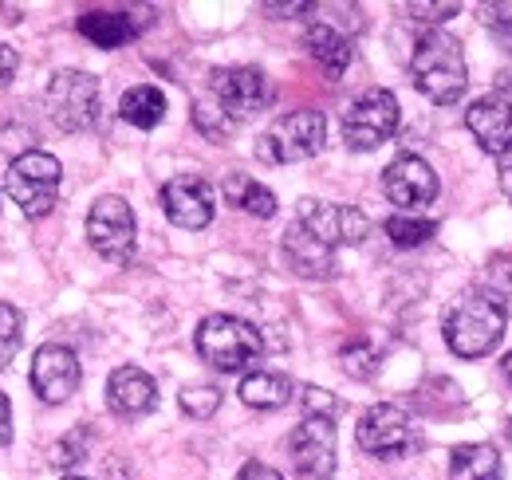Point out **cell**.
Segmentation results:
<instances>
[{
  "instance_id": "30bf717a",
  "label": "cell",
  "mask_w": 512,
  "mask_h": 480,
  "mask_svg": "<svg viewBox=\"0 0 512 480\" xmlns=\"http://www.w3.org/2000/svg\"><path fill=\"white\" fill-rule=\"evenodd\" d=\"M394 130H398V99L386 87L363 91L343 111V142L351 150H379Z\"/></svg>"
},
{
  "instance_id": "e0dca14e",
  "label": "cell",
  "mask_w": 512,
  "mask_h": 480,
  "mask_svg": "<svg viewBox=\"0 0 512 480\" xmlns=\"http://www.w3.org/2000/svg\"><path fill=\"white\" fill-rule=\"evenodd\" d=\"M280 252H284V264H288L296 276H304V280H331V276L339 272V264H335V248H327L323 240L312 237L300 221L288 225Z\"/></svg>"
},
{
  "instance_id": "ac0fdd59",
  "label": "cell",
  "mask_w": 512,
  "mask_h": 480,
  "mask_svg": "<svg viewBox=\"0 0 512 480\" xmlns=\"http://www.w3.org/2000/svg\"><path fill=\"white\" fill-rule=\"evenodd\" d=\"M107 406L119 414V418H142L158 406V386L146 370L138 366H119L111 378H107Z\"/></svg>"
},
{
  "instance_id": "ba28073f",
  "label": "cell",
  "mask_w": 512,
  "mask_h": 480,
  "mask_svg": "<svg viewBox=\"0 0 512 480\" xmlns=\"http://www.w3.org/2000/svg\"><path fill=\"white\" fill-rule=\"evenodd\" d=\"M355 441H359L363 453H371L379 461H398V457H406V453L418 449V425H414V418L402 406L379 402V406H371L359 418Z\"/></svg>"
},
{
  "instance_id": "9c48e42d",
  "label": "cell",
  "mask_w": 512,
  "mask_h": 480,
  "mask_svg": "<svg viewBox=\"0 0 512 480\" xmlns=\"http://www.w3.org/2000/svg\"><path fill=\"white\" fill-rule=\"evenodd\" d=\"M87 240L107 264H130L134 260V240H138L134 209L115 193L99 197L87 213Z\"/></svg>"
},
{
  "instance_id": "6da1fadb",
  "label": "cell",
  "mask_w": 512,
  "mask_h": 480,
  "mask_svg": "<svg viewBox=\"0 0 512 480\" xmlns=\"http://www.w3.org/2000/svg\"><path fill=\"white\" fill-rule=\"evenodd\" d=\"M410 79H414V87H418L430 103H438V107L461 103V99H465V87H469V67H465L461 40L449 36V32H426V36L414 44Z\"/></svg>"
},
{
  "instance_id": "836d02e7",
  "label": "cell",
  "mask_w": 512,
  "mask_h": 480,
  "mask_svg": "<svg viewBox=\"0 0 512 480\" xmlns=\"http://www.w3.org/2000/svg\"><path fill=\"white\" fill-rule=\"evenodd\" d=\"M237 480H284L272 465H264V461H249L241 473H237Z\"/></svg>"
},
{
  "instance_id": "7c38bea8",
  "label": "cell",
  "mask_w": 512,
  "mask_h": 480,
  "mask_svg": "<svg viewBox=\"0 0 512 480\" xmlns=\"http://www.w3.org/2000/svg\"><path fill=\"white\" fill-rule=\"evenodd\" d=\"M162 209L170 217V225L178 229H205L217 213V197H213V185L201 178V174H178L162 185Z\"/></svg>"
},
{
  "instance_id": "d6986e66",
  "label": "cell",
  "mask_w": 512,
  "mask_h": 480,
  "mask_svg": "<svg viewBox=\"0 0 512 480\" xmlns=\"http://www.w3.org/2000/svg\"><path fill=\"white\" fill-rule=\"evenodd\" d=\"M79 36L95 48H123L138 36V20L127 16V12H107V8H95V12H83L79 16Z\"/></svg>"
},
{
  "instance_id": "484cf974",
  "label": "cell",
  "mask_w": 512,
  "mask_h": 480,
  "mask_svg": "<svg viewBox=\"0 0 512 480\" xmlns=\"http://www.w3.org/2000/svg\"><path fill=\"white\" fill-rule=\"evenodd\" d=\"M24 343V311L12 303H0V370L16 359Z\"/></svg>"
},
{
  "instance_id": "5b68a950",
  "label": "cell",
  "mask_w": 512,
  "mask_h": 480,
  "mask_svg": "<svg viewBox=\"0 0 512 480\" xmlns=\"http://www.w3.org/2000/svg\"><path fill=\"white\" fill-rule=\"evenodd\" d=\"M60 158L48 150H24L20 158H12L8 174H4V189L8 197L20 205L24 217H48L56 197H60Z\"/></svg>"
},
{
  "instance_id": "4dcf8cb0",
  "label": "cell",
  "mask_w": 512,
  "mask_h": 480,
  "mask_svg": "<svg viewBox=\"0 0 512 480\" xmlns=\"http://www.w3.org/2000/svg\"><path fill=\"white\" fill-rule=\"evenodd\" d=\"M193 122H197V126H201L209 138H225V134L233 130V122L225 119V115H221V111H217L209 99H197V103H193Z\"/></svg>"
},
{
  "instance_id": "7a4b0ae2",
  "label": "cell",
  "mask_w": 512,
  "mask_h": 480,
  "mask_svg": "<svg viewBox=\"0 0 512 480\" xmlns=\"http://www.w3.org/2000/svg\"><path fill=\"white\" fill-rule=\"evenodd\" d=\"M505 327H509V315L493 296H469L449 307L446 343L457 359H485L501 347Z\"/></svg>"
},
{
  "instance_id": "8d00e7d4",
  "label": "cell",
  "mask_w": 512,
  "mask_h": 480,
  "mask_svg": "<svg viewBox=\"0 0 512 480\" xmlns=\"http://www.w3.org/2000/svg\"><path fill=\"white\" fill-rule=\"evenodd\" d=\"M12 441V406H8V398L0 394V449Z\"/></svg>"
},
{
  "instance_id": "4316f807",
  "label": "cell",
  "mask_w": 512,
  "mask_h": 480,
  "mask_svg": "<svg viewBox=\"0 0 512 480\" xmlns=\"http://www.w3.org/2000/svg\"><path fill=\"white\" fill-rule=\"evenodd\" d=\"M87 429H71V433H64L52 449H48V465L52 469H75V465H83L87 461Z\"/></svg>"
},
{
  "instance_id": "3957f363",
  "label": "cell",
  "mask_w": 512,
  "mask_h": 480,
  "mask_svg": "<svg viewBox=\"0 0 512 480\" xmlns=\"http://www.w3.org/2000/svg\"><path fill=\"white\" fill-rule=\"evenodd\" d=\"M197 355L213 370L237 374L264 355V335L237 315H205L197 323Z\"/></svg>"
},
{
  "instance_id": "8fae6325",
  "label": "cell",
  "mask_w": 512,
  "mask_h": 480,
  "mask_svg": "<svg viewBox=\"0 0 512 480\" xmlns=\"http://www.w3.org/2000/svg\"><path fill=\"white\" fill-rule=\"evenodd\" d=\"M300 225L312 233L316 240H323L327 248L339 244H363L371 237V221L363 209L355 205H331V201H300Z\"/></svg>"
},
{
  "instance_id": "b9f144b4",
  "label": "cell",
  "mask_w": 512,
  "mask_h": 480,
  "mask_svg": "<svg viewBox=\"0 0 512 480\" xmlns=\"http://www.w3.org/2000/svg\"><path fill=\"white\" fill-rule=\"evenodd\" d=\"M509 284H512V276H509Z\"/></svg>"
},
{
  "instance_id": "7402d4cb",
  "label": "cell",
  "mask_w": 512,
  "mask_h": 480,
  "mask_svg": "<svg viewBox=\"0 0 512 480\" xmlns=\"http://www.w3.org/2000/svg\"><path fill=\"white\" fill-rule=\"evenodd\" d=\"M449 480H501V453L485 441L457 445L449 453Z\"/></svg>"
},
{
  "instance_id": "d6a6232c",
  "label": "cell",
  "mask_w": 512,
  "mask_h": 480,
  "mask_svg": "<svg viewBox=\"0 0 512 480\" xmlns=\"http://www.w3.org/2000/svg\"><path fill=\"white\" fill-rule=\"evenodd\" d=\"M481 12H485V24H489V32H493L497 48H505V52L512 56V16H497L489 4H485Z\"/></svg>"
},
{
  "instance_id": "52a82bcc",
  "label": "cell",
  "mask_w": 512,
  "mask_h": 480,
  "mask_svg": "<svg viewBox=\"0 0 512 480\" xmlns=\"http://www.w3.org/2000/svg\"><path fill=\"white\" fill-rule=\"evenodd\" d=\"M272 83L260 67H217L209 75V103L233 122L253 119L256 111H264L272 103Z\"/></svg>"
},
{
  "instance_id": "e575fe53",
  "label": "cell",
  "mask_w": 512,
  "mask_h": 480,
  "mask_svg": "<svg viewBox=\"0 0 512 480\" xmlns=\"http://www.w3.org/2000/svg\"><path fill=\"white\" fill-rule=\"evenodd\" d=\"M16 67H20V56H16V48H8V44H0V87L16 75Z\"/></svg>"
},
{
  "instance_id": "2e32d148",
  "label": "cell",
  "mask_w": 512,
  "mask_h": 480,
  "mask_svg": "<svg viewBox=\"0 0 512 480\" xmlns=\"http://www.w3.org/2000/svg\"><path fill=\"white\" fill-rule=\"evenodd\" d=\"M465 126L477 138L485 154H509L512 150V103L505 95H485L465 111Z\"/></svg>"
},
{
  "instance_id": "9a60e30c",
  "label": "cell",
  "mask_w": 512,
  "mask_h": 480,
  "mask_svg": "<svg viewBox=\"0 0 512 480\" xmlns=\"http://www.w3.org/2000/svg\"><path fill=\"white\" fill-rule=\"evenodd\" d=\"M79 382H83V366H79L71 347L48 343V347L36 351V359H32V390L40 394V402L60 406L79 390Z\"/></svg>"
},
{
  "instance_id": "ab89813d",
  "label": "cell",
  "mask_w": 512,
  "mask_h": 480,
  "mask_svg": "<svg viewBox=\"0 0 512 480\" xmlns=\"http://www.w3.org/2000/svg\"><path fill=\"white\" fill-rule=\"evenodd\" d=\"M501 370H505V378H509V382H512V351H509V355H505V359H501Z\"/></svg>"
},
{
  "instance_id": "44dd1931",
  "label": "cell",
  "mask_w": 512,
  "mask_h": 480,
  "mask_svg": "<svg viewBox=\"0 0 512 480\" xmlns=\"http://www.w3.org/2000/svg\"><path fill=\"white\" fill-rule=\"evenodd\" d=\"M241 402L253 406V410H280L292 402V378L288 374H276V370H253L241 378Z\"/></svg>"
},
{
  "instance_id": "5bb4252c",
  "label": "cell",
  "mask_w": 512,
  "mask_h": 480,
  "mask_svg": "<svg viewBox=\"0 0 512 480\" xmlns=\"http://www.w3.org/2000/svg\"><path fill=\"white\" fill-rule=\"evenodd\" d=\"M288 449H292V465H296L300 480H331L335 473V421L304 418L296 425Z\"/></svg>"
},
{
  "instance_id": "f1b7e54d",
  "label": "cell",
  "mask_w": 512,
  "mask_h": 480,
  "mask_svg": "<svg viewBox=\"0 0 512 480\" xmlns=\"http://www.w3.org/2000/svg\"><path fill=\"white\" fill-rule=\"evenodd\" d=\"M178 402H182V410H186L190 418L205 421L221 410V390H217V386H186Z\"/></svg>"
},
{
  "instance_id": "603a6c76",
  "label": "cell",
  "mask_w": 512,
  "mask_h": 480,
  "mask_svg": "<svg viewBox=\"0 0 512 480\" xmlns=\"http://www.w3.org/2000/svg\"><path fill=\"white\" fill-rule=\"evenodd\" d=\"M221 193H225L229 205H237V209H245V213H253V217H264V221L276 217V193L264 189V185L256 178H249V174H225Z\"/></svg>"
},
{
  "instance_id": "74e56055",
  "label": "cell",
  "mask_w": 512,
  "mask_h": 480,
  "mask_svg": "<svg viewBox=\"0 0 512 480\" xmlns=\"http://www.w3.org/2000/svg\"><path fill=\"white\" fill-rule=\"evenodd\" d=\"M497 174H501V193H505V197H509L512 201V158H505V162H501V170H497Z\"/></svg>"
},
{
  "instance_id": "277c9868",
  "label": "cell",
  "mask_w": 512,
  "mask_h": 480,
  "mask_svg": "<svg viewBox=\"0 0 512 480\" xmlns=\"http://www.w3.org/2000/svg\"><path fill=\"white\" fill-rule=\"evenodd\" d=\"M327 142V119L320 111L304 107V111H288L272 122L260 142H256V154L260 162L268 166H296V162H308L316 158Z\"/></svg>"
},
{
  "instance_id": "ffe728a7",
  "label": "cell",
  "mask_w": 512,
  "mask_h": 480,
  "mask_svg": "<svg viewBox=\"0 0 512 480\" xmlns=\"http://www.w3.org/2000/svg\"><path fill=\"white\" fill-rule=\"evenodd\" d=\"M304 48H308V56L320 63L331 79H339L351 67V40L339 28H331V24H312L304 32Z\"/></svg>"
},
{
  "instance_id": "83f0119b",
  "label": "cell",
  "mask_w": 512,
  "mask_h": 480,
  "mask_svg": "<svg viewBox=\"0 0 512 480\" xmlns=\"http://www.w3.org/2000/svg\"><path fill=\"white\" fill-rule=\"evenodd\" d=\"M339 362H343V370H347L351 378H371V374L379 370V351H375L367 339H351V343L343 347Z\"/></svg>"
},
{
  "instance_id": "1f68e13d",
  "label": "cell",
  "mask_w": 512,
  "mask_h": 480,
  "mask_svg": "<svg viewBox=\"0 0 512 480\" xmlns=\"http://www.w3.org/2000/svg\"><path fill=\"white\" fill-rule=\"evenodd\" d=\"M406 12H410L414 20H422V24H442V20H449V16L461 12V4H453V0H446V4H422V0H410Z\"/></svg>"
},
{
  "instance_id": "f35d334b",
  "label": "cell",
  "mask_w": 512,
  "mask_h": 480,
  "mask_svg": "<svg viewBox=\"0 0 512 480\" xmlns=\"http://www.w3.org/2000/svg\"><path fill=\"white\" fill-rule=\"evenodd\" d=\"M497 91H501L505 99H512V67H505V71H497Z\"/></svg>"
},
{
  "instance_id": "d4e9b609",
  "label": "cell",
  "mask_w": 512,
  "mask_h": 480,
  "mask_svg": "<svg viewBox=\"0 0 512 480\" xmlns=\"http://www.w3.org/2000/svg\"><path fill=\"white\" fill-rule=\"evenodd\" d=\"M434 233H438V225L426 221V217H406V213H398V217L386 221V237L394 240L398 248H418V244H426Z\"/></svg>"
},
{
  "instance_id": "f546056e",
  "label": "cell",
  "mask_w": 512,
  "mask_h": 480,
  "mask_svg": "<svg viewBox=\"0 0 512 480\" xmlns=\"http://www.w3.org/2000/svg\"><path fill=\"white\" fill-rule=\"evenodd\" d=\"M300 406H304V418H327V421H335L339 410H343V402L335 394L320 390V386H304L300 390Z\"/></svg>"
},
{
  "instance_id": "8992f818",
  "label": "cell",
  "mask_w": 512,
  "mask_h": 480,
  "mask_svg": "<svg viewBox=\"0 0 512 480\" xmlns=\"http://www.w3.org/2000/svg\"><path fill=\"white\" fill-rule=\"evenodd\" d=\"M99 79L91 71H56L48 91H44V107H48V119L56 122L67 134H79L87 126H95L99 119Z\"/></svg>"
},
{
  "instance_id": "4fadbf2b",
  "label": "cell",
  "mask_w": 512,
  "mask_h": 480,
  "mask_svg": "<svg viewBox=\"0 0 512 480\" xmlns=\"http://www.w3.org/2000/svg\"><path fill=\"white\" fill-rule=\"evenodd\" d=\"M383 193L398 209H426L438 197V174L426 158L418 154H398L383 170Z\"/></svg>"
},
{
  "instance_id": "cb8c5ba5",
  "label": "cell",
  "mask_w": 512,
  "mask_h": 480,
  "mask_svg": "<svg viewBox=\"0 0 512 480\" xmlns=\"http://www.w3.org/2000/svg\"><path fill=\"white\" fill-rule=\"evenodd\" d=\"M119 115H123V122L138 126V130H154L158 122L166 119V95L158 87H150V83H138L119 99Z\"/></svg>"
},
{
  "instance_id": "60d3db41",
  "label": "cell",
  "mask_w": 512,
  "mask_h": 480,
  "mask_svg": "<svg viewBox=\"0 0 512 480\" xmlns=\"http://www.w3.org/2000/svg\"><path fill=\"white\" fill-rule=\"evenodd\" d=\"M67 480H87V477H67Z\"/></svg>"
},
{
  "instance_id": "d590c367",
  "label": "cell",
  "mask_w": 512,
  "mask_h": 480,
  "mask_svg": "<svg viewBox=\"0 0 512 480\" xmlns=\"http://www.w3.org/2000/svg\"><path fill=\"white\" fill-rule=\"evenodd\" d=\"M312 8H316V4H304V0H300V4H264V12H268V16H280V20L304 16V12H312Z\"/></svg>"
}]
</instances>
